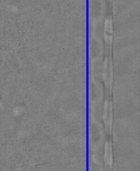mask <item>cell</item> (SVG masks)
Segmentation results:
<instances>
[{
    "instance_id": "obj_1",
    "label": "cell",
    "mask_w": 140,
    "mask_h": 171,
    "mask_svg": "<svg viewBox=\"0 0 140 171\" xmlns=\"http://www.w3.org/2000/svg\"><path fill=\"white\" fill-rule=\"evenodd\" d=\"M105 160L107 162H111V148L110 145H106V155H105Z\"/></svg>"
},
{
    "instance_id": "obj_2",
    "label": "cell",
    "mask_w": 140,
    "mask_h": 171,
    "mask_svg": "<svg viewBox=\"0 0 140 171\" xmlns=\"http://www.w3.org/2000/svg\"><path fill=\"white\" fill-rule=\"evenodd\" d=\"M111 28H112V23H111V20L110 19H108V20H107L106 23H105V29H106L107 32L111 33Z\"/></svg>"
}]
</instances>
